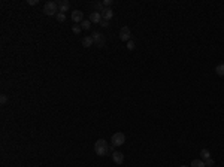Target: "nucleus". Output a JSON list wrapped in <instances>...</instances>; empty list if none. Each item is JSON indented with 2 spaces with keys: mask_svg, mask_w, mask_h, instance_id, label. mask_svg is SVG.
<instances>
[{
  "mask_svg": "<svg viewBox=\"0 0 224 167\" xmlns=\"http://www.w3.org/2000/svg\"><path fill=\"white\" fill-rule=\"evenodd\" d=\"M130 36H132V31H130V29L127 26H124L123 29L120 30V39L123 40V42H128L130 40Z\"/></svg>",
  "mask_w": 224,
  "mask_h": 167,
  "instance_id": "nucleus-4",
  "label": "nucleus"
},
{
  "mask_svg": "<svg viewBox=\"0 0 224 167\" xmlns=\"http://www.w3.org/2000/svg\"><path fill=\"white\" fill-rule=\"evenodd\" d=\"M57 5H59V12H61V14L67 12L69 8H70L69 0H59V2H57Z\"/></svg>",
  "mask_w": 224,
  "mask_h": 167,
  "instance_id": "nucleus-6",
  "label": "nucleus"
},
{
  "mask_svg": "<svg viewBox=\"0 0 224 167\" xmlns=\"http://www.w3.org/2000/svg\"><path fill=\"white\" fill-rule=\"evenodd\" d=\"M112 160L115 164H123L124 163V154L120 152V151H114L112 152Z\"/></svg>",
  "mask_w": 224,
  "mask_h": 167,
  "instance_id": "nucleus-5",
  "label": "nucleus"
},
{
  "mask_svg": "<svg viewBox=\"0 0 224 167\" xmlns=\"http://www.w3.org/2000/svg\"><path fill=\"white\" fill-rule=\"evenodd\" d=\"M215 72L218 76H224V63H220L217 67H215Z\"/></svg>",
  "mask_w": 224,
  "mask_h": 167,
  "instance_id": "nucleus-14",
  "label": "nucleus"
},
{
  "mask_svg": "<svg viewBox=\"0 0 224 167\" xmlns=\"http://www.w3.org/2000/svg\"><path fill=\"white\" fill-rule=\"evenodd\" d=\"M27 3H29L30 6H35V5H38V3H39V2H38V0H29V2H27Z\"/></svg>",
  "mask_w": 224,
  "mask_h": 167,
  "instance_id": "nucleus-25",
  "label": "nucleus"
},
{
  "mask_svg": "<svg viewBox=\"0 0 224 167\" xmlns=\"http://www.w3.org/2000/svg\"><path fill=\"white\" fill-rule=\"evenodd\" d=\"M214 160H212V158H209V160H206V161H205V164H206V167H212L214 166Z\"/></svg>",
  "mask_w": 224,
  "mask_h": 167,
  "instance_id": "nucleus-21",
  "label": "nucleus"
},
{
  "mask_svg": "<svg viewBox=\"0 0 224 167\" xmlns=\"http://www.w3.org/2000/svg\"><path fill=\"white\" fill-rule=\"evenodd\" d=\"M91 38H93V40H94V42H97V40L102 39L103 36H102V33H99V31H93V36H91Z\"/></svg>",
  "mask_w": 224,
  "mask_h": 167,
  "instance_id": "nucleus-17",
  "label": "nucleus"
},
{
  "mask_svg": "<svg viewBox=\"0 0 224 167\" xmlns=\"http://www.w3.org/2000/svg\"><path fill=\"white\" fill-rule=\"evenodd\" d=\"M90 21L91 22H94V24H99L100 21H102V14L100 12H91V15H90Z\"/></svg>",
  "mask_w": 224,
  "mask_h": 167,
  "instance_id": "nucleus-10",
  "label": "nucleus"
},
{
  "mask_svg": "<svg viewBox=\"0 0 224 167\" xmlns=\"http://www.w3.org/2000/svg\"><path fill=\"white\" fill-rule=\"evenodd\" d=\"M93 8H94V12H103L105 9V6H103V2H96V3H93Z\"/></svg>",
  "mask_w": 224,
  "mask_h": 167,
  "instance_id": "nucleus-12",
  "label": "nucleus"
},
{
  "mask_svg": "<svg viewBox=\"0 0 224 167\" xmlns=\"http://www.w3.org/2000/svg\"><path fill=\"white\" fill-rule=\"evenodd\" d=\"M72 21L73 22H82L84 21V14L79 9H75L72 12Z\"/></svg>",
  "mask_w": 224,
  "mask_h": 167,
  "instance_id": "nucleus-7",
  "label": "nucleus"
},
{
  "mask_svg": "<svg viewBox=\"0 0 224 167\" xmlns=\"http://www.w3.org/2000/svg\"><path fill=\"white\" fill-rule=\"evenodd\" d=\"M99 24H100V26H102V27H108V26H109V21H105V20H102V21H100V22H99Z\"/></svg>",
  "mask_w": 224,
  "mask_h": 167,
  "instance_id": "nucleus-24",
  "label": "nucleus"
},
{
  "mask_svg": "<svg viewBox=\"0 0 224 167\" xmlns=\"http://www.w3.org/2000/svg\"><path fill=\"white\" fill-rule=\"evenodd\" d=\"M124 142H126V134L121 133V131L114 133L112 137H111V143H112V146H121V145H124Z\"/></svg>",
  "mask_w": 224,
  "mask_h": 167,
  "instance_id": "nucleus-3",
  "label": "nucleus"
},
{
  "mask_svg": "<svg viewBox=\"0 0 224 167\" xmlns=\"http://www.w3.org/2000/svg\"><path fill=\"white\" fill-rule=\"evenodd\" d=\"M209 158H211V152H209L208 149H202V151H200V160L206 161V160H209Z\"/></svg>",
  "mask_w": 224,
  "mask_h": 167,
  "instance_id": "nucleus-13",
  "label": "nucleus"
},
{
  "mask_svg": "<svg viewBox=\"0 0 224 167\" xmlns=\"http://www.w3.org/2000/svg\"><path fill=\"white\" fill-rule=\"evenodd\" d=\"M114 18V10L111 9V8H105L103 9V12H102V20L105 21H109Z\"/></svg>",
  "mask_w": 224,
  "mask_h": 167,
  "instance_id": "nucleus-8",
  "label": "nucleus"
},
{
  "mask_svg": "<svg viewBox=\"0 0 224 167\" xmlns=\"http://www.w3.org/2000/svg\"><path fill=\"white\" fill-rule=\"evenodd\" d=\"M81 43H82V46H84V48H90V46H93V45H94V40H93V38H91V36H85V38H82Z\"/></svg>",
  "mask_w": 224,
  "mask_h": 167,
  "instance_id": "nucleus-9",
  "label": "nucleus"
},
{
  "mask_svg": "<svg viewBox=\"0 0 224 167\" xmlns=\"http://www.w3.org/2000/svg\"><path fill=\"white\" fill-rule=\"evenodd\" d=\"M181 167H188V166H181Z\"/></svg>",
  "mask_w": 224,
  "mask_h": 167,
  "instance_id": "nucleus-26",
  "label": "nucleus"
},
{
  "mask_svg": "<svg viewBox=\"0 0 224 167\" xmlns=\"http://www.w3.org/2000/svg\"><path fill=\"white\" fill-rule=\"evenodd\" d=\"M57 21H59V22H64V21H66V15L61 14V12H59V14H57Z\"/></svg>",
  "mask_w": 224,
  "mask_h": 167,
  "instance_id": "nucleus-18",
  "label": "nucleus"
},
{
  "mask_svg": "<svg viewBox=\"0 0 224 167\" xmlns=\"http://www.w3.org/2000/svg\"><path fill=\"white\" fill-rule=\"evenodd\" d=\"M59 5H57V2H47L45 3V6H43V12H45V15H57L59 12Z\"/></svg>",
  "mask_w": 224,
  "mask_h": 167,
  "instance_id": "nucleus-2",
  "label": "nucleus"
},
{
  "mask_svg": "<svg viewBox=\"0 0 224 167\" xmlns=\"http://www.w3.org/2000/svg\"><path fill=\"white\" fill-rule=\"evenodd\" d=\"M81 29L82 30H90L91 29V21L90 20H84L81 22Z\"/></svg>",
  "mask_w": 224,
  "mask_h": 167,
  "instance_id": "nucleus-15",
  "label": "nucleus"
},
{
  "mask_svg": "<svg viewBox=\"0 0 224 167\" xmlns=\"http://www.w3.org/2000/svg\"><path fill=\"white\" fill-rule=\"evenodd\" d=\"M6 101H8V97H6L5 94H2V97H0V103H2V105H5Z\"/></svg>",
  "mask_w": 224,
  "mask_h": 167,
  "instance_id": "nucleus-23",
  "label": "nucleus"
},
{
  "mask_svg": "<svg viewBox=\"0 0 224 167\" xmlns=\"http://www.w3.org/2000/svg\"><path fill=\"white\" fill-rule=\"evenodd\" d=\"M81 26H78V24H75V26H73V27H72V31H73V33H75V34H79V33H81Z\"/></svg>",
  "mask_w": 224,
  "mask_h": 167,
  "instance_id": "nucleus-20",
  "label": "nucleus"
},
{
  "mask_svg": "<svg viewBox=\"0 0 224 167\" xmlns=\"http://www.w3.org/2000/svg\"><path fill=\"white\" fill-rule=\"evenodd\" d=\"M190 167H206V164H205L203 160L196 158V160H193V161H191V166H190Z\"/></svg>",
  "mask_w": 224,
  "mask_h": 167,
  "instance_id": "nucleus-11",
  "label": "nucleus"
},
{
  "mask_svg": "<svg viewBox=\"0 0 224 167\" xmlns=\"http://www.w3.org/2000/svg\"><path fill=\"white\" fill-rule=\"evenodd\" d=\"M135 46H136V45H135V42H133L132 39L127 42V49H128V51H133V49H135Z\"/></svg>",
  "mask_w": 224,
  "mask_h": 167,
  "instance_id": "nucleus-19",
  "label": "nucleus"
},
{
  "mask_svg": "<svg viewBox=\"0 0 224 167\" xmlns=\"http://www.w3.org/2000/svg\"><path fill=\"white\" fill-rule=\"evenodd\" d=\"M94 152H96V155H99V157H105L108 152H109V145H108V142L105 139L96 140V143H94Z\"/></svg>",
  "mask_w": 224,
  "mask_h": 167,
  "instance_id": "nucleus-1",
  "label": "nucleus"
},
{
  "mask_svg": "<svg viewBox=\"0 0 224 167\" xmlns=\"http://www.w3.org/2000/svg\"><path fill=\"white\" fill-rule=\"evenodd\" d=\"M112 3H114L112 0H103V6H105V8H111Z\"/></svg>",
  "mask_w": 224,
  "mask_h": 167,
  "instance_id": "nucleus-22",
  "label": "nucleus"
},
{
  "mask_svg": "<svg viewBox=\"0 0 224 167\" xmlns=\"http://www.w3.org/2000/svg\"><path fill=\"white\" fill-rule=\"evenodd\" d=\"M105 42H106L105 38H102V39H99L97 42H94V45H96L97 48H103V46H105Z\"/></svg>",
  "mask_w": 224,
  "mask_h": 167,
  "instance_id": "nucleus-16",
  "label": "nucleus"
}]
</instances>
